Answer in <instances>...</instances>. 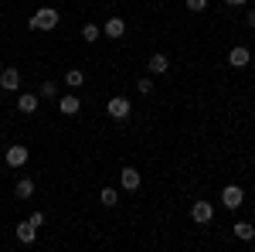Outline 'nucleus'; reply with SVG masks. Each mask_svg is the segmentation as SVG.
Here are the masks:
<instances>
[{
    "label": "nucleus",
    "mask_w": 255,
    "mask_h": 252,
    "mask_svg": "<svg viewBox=\"0 0 255 252\" xmlns=\"http://www.w3.org/2000/svg\"><path fill=\"white\" fill-rule=\"evenodd\" d=\"M99 201H102L106 208H113V205L119 201V191L116 188H102V191H99Z\"/></svg>",
    "instance_id": "16"
},
{
    "label": "nucleus",
    "mask_w": 255,
    "mask_h": 252,
    "mask_svg": "<svg viewBox=\"0 0 255 252\" xmlns=\"http://www.w3.org/2000/svg\"><path fill=\"white\" fill-rule=\"evenodd\" d=\"M102 34H106V38H123V34H126V20L123 17H109L106 27H102Z\"/></svg>",
    "instance_id": "9"
},
{
    "label": "nucleus",
    "mask_w": 255,
    "mask_h": 252,
    "mask_svg": "<svg viewBox=\"0 0 255 252\" xmlns=\"http://www.w3.org/2000/svg\"><path fill=\"white\" fill-rule=\"evenodd\" d=\"M225 3H232V7H242V3H245V0H225Z\"/></svg>",
    "instance_id": "24"
},
{
    "label": "nucleus",
    "mask_w": 255,
    "mask_h": 252,
    "mask_svg": "<svg viewBox=\"0 0 255 252\" xmlns=\"http://www.w3.org/2000/svg\"><path fill=\"white\" fill-rule=\"evenodd\" d=\"M191 218H194L197 225H208V222L215 218V205H211V201H194V205H191Z\"/></svg>",
    "instance_id": "2"
},
{
    "label": "nucleus",
    "mask_w": 255,
    "mask_h": 252,
    "mask_svg": "<svg viewBox=\"0 0 255 252\" xmlns=\"http://www.w3.org/2000/svg\"><path fill=\"white\" fill-rule=\"evenodd\" d=\"M65 82H68L72 89H79L82 82H85V72H79V68H72V72H65Z\"/></svg>",
    "instance_id": "17"
},
{
    "label": "nucleus",
    "mask_w": 255,
    "mask_h": 252,
    "mask_svg": "<svg viewBox=\"0 0 255 252\" xmlns=\"http://www.w3.org/2000/svg\"><path fill=\"white\" fill-rule=\"evenodd\" d=\"M58 109L65 113V116H75V113L82 109V99H79V96H65V99L58 102Z\"/></svg>",
    "instance_id": "10"
},
{
    "label": "nucleus",
    "mask_w": 255,
    "mask_h": 252,
    "mask_svg": "<svg viewBox=\"0 0 255 252\" xmlns=\"http://www.w3.org/2000/svg\"><path fill=\"white\" fill-rule=\"evenodd\" d=\"M27 222H31L34 229H41V225H44V212H31V218H27Z\"/></svg>",
    "instance_id": "20"
},
{
    "label": "nucleus",
    "mask_w": 255,
    "mask_h": 252,
    "mask_svg": "<svg viewBox=\"0 0 255 252\" xmlns=\"http://www.w3.org/2000/svg\"><path fill=\"white\" fill-rule=\"evenodd\" d=\"M38 102H41L38 96H31V92H27V96L17 99V109H20V113H34V109H38Z\"/></svg>",
    "instance_id": "12"
},
{
    "label": "nucleus",
    "mask_w": 255,
    "mask_h": 252,
    "mask_svg": "<svg viewBox=\"0 0 255 252\" xmlns=\"http://www.w3.org/2000/svg\"><path fill=\"white\" fill-rule=\"evenodd\" d=\"M119 184H123L126 191H136L139 184H143V177H139L136 167H123V174H119Z\"/></svg>",
    "instance_id": "7"
},
{
    "label": "nucleus",
    "mask_w": 255,
    "mask_h": 252,
    "mask_svg": "<svg viewBox=\"0 0 255 252\" xmlns=\"http://www.w3.org/2000/svg\"><path fill=\"white\" fill-rule=\"evenodd\" d=\"M17 239L24 242V246H31V242L38 239V229H34L31 222H20V225H17Z\"/></svg>",
    "instance_id": "11"
},
{
    "label": "nucleus",
    "mask_w": 255,
    "mask_h": 252,
    "mask_svg": "<svg viewBox=\"0 0 255 252\" xmlns=\"http://www.w3.org/2000/svg\"><path fill=\"white\" fill-rule=\"evenodd\" d=\"M249 61H252V51H249L245 44H235V48L228 51V65H232V68H245Z\"/></svg>",
    "instance_id": "4"
},
{
    "label": "nucleus",
    "mask_w": 255,
    "mask_h": 252,
    "mask_svg": "<svg viewBox=\"0 0 255 252\" xmlns=\"http://www.w3.org/2000/svg\"><path fill=\"white\" fill-rule=\"evenodd\" d=\"M99 34H102V31H99L96 24H85V27H82V38H85V41H96Z\"/></svg>",
    "instance_id": "18"
},
{
    "label": "nucleus",
    "mask_w": 255,
    "mask_h": 252,
    "mask_svg": "<svg viewBox=\"0 0 255 252\" xmlns=\"http://www.w3.org/2000/svg\"><path fill=\"white\" fill-rule=\"evenodd\" d=\"M106 109H109V116H113V119H126V116H129V109H133V102H129L126 96H113Z\"/></svg>",
    "instance_id": "3"
},
{
    "label": "nucleus",
    "mask_w": 255,
    "mask_h": 252,
    "mask_svg": "<svg viewBox=\"0 0 255 252\" xmlns=\"http://www.w3.org/2000/svg\"><path fill=\"white\" fill-rule=\"evenodd\" d=\"M221 201H225V208H238V205L245 201V191H242L238 184H228V188L221 191Z\"/></svg>",
    "instance_id": "5"
},
{
    "label": "nucleus",
    "mask_w": 255,
    "mask_h": 252,
    "mask_svg": "<svg viewBox=\"0 0 255 252\" xmlns=\"http://www.w3.org/2000/svg\"><path fill=\"white\" fill-rule=\"evenodd\" d=\"M14 194H17V198H31V194H34V181L20 177L17 184H14Z\"/></svg>",
    "instance_id": "14"
},
{
    "label": "nucleus",
    "mask_w": 255,
    "mask_h": 252,
    "mask_svg": "<svg viewBox=\"0 0 255 252\" xmlns=\"http://www.w3.org/2000/svg\"><path fill=\"white\" fill-rule=\"evenodd\" d=\"M139 92H143V96L153 92V78H139Z\"/></svg>",
    "instance_id": "21"
},
{
    "label": "nucleus",
    "mask_w": 255,
    "mask_h": 252,
    "mask_svg": "<svg viewBox=\"0 0 255 252\" xmlns=\"http://www.w3.org/2000/svg\"><path fill=\"white\" fill-rule=\"evenodd\" d=\"M167 68H170V61H167V55H153V58H150V72H153V75H163Z\"/></svg>",
    "instance_id": "13"
},
{
    "label": "nucleus",
    "mask_w": 255,
    "mask_h": 252,
    "mask_svg": "<svg viewBox=\"0 0 255 252\" xmlns=\"http://www.w3.org/2000/svg\"><path fill=\"white\" fill-rule=\"evenodd\" d=\"M0 89H7V92H17L20 89V72L17 68H3V72H0Z\"/></svg>",
    "instance_id": "6"
},
{
    "label": "nucleus",
    "mask_w": 255,
    "mask_h": 252,
    "mask_svg": "<svg viewBox=\"0 0 255 252\" xmlns=\"http://www.w3.org/2000/svg\"><path fill=\"white\" fill-rule=\"evenodd\" d=\"M58 10H55V7H41L38 14H34V17L27 20V27H34V31H55V27H58Z\"/></svg>",
    "instance_id": "1"
},
{
    "label": "nucleus",
    "mask_w": 255,
    "mask_h": 252,
    "mask_svg": "<svg viewBox=\"0 0 255 252\" xmlns=\"http://www.w3.org/2000/svg\"><path fill=\"white\" fill-rule=\"evenodd\" d=\"M252 252H255V249H252Z\"/></svg>",
    "instance_id": "25"
},
{
    "label": "nucleus",
    "mask_w": 255,
    "mask_h": 252,
    "mask_svg": "<svg viewBox=\"0 0 255 252\" xmlns=\"http://www.w3.org/2000/svg\"><path fill=\"white\" fill-rule=\"evenodd\" d=\"M249 27H255V10H249Z\"/></svg>",
    "instance_id": "23"
},
{
    "label": "nucleus",
    "mask_w": 255,
    "mask_h": 252,
    "mask_svg": "<svg viewBox=\"0 0 255 252\" xmlns=\"http://www.w3.org/2000/svg\"><path fill=\"white\" fill-rule=\"evenodd\" d=\"M41 96H55V82H41Z\"/></svg>",
    "instance_id": "22"
},
{
    "label": "nucleus",
    "mask_w": 255,
    "mask_h": 252,
    "mask_svg": "<svg viewBox=\"0 0 255 252\" xmlns=\"http://www.w3.org/2000/svg\"><path fill=\"white\" fill-rule=\"evenodd\" d=\"M235 235L242 239V242H252V239H255V229L249 225V222H235Z\"/></svg>",
    "instance_id": "15"
},
{
    "label": "nucleus",
    "mask_w": 255,
    "mask_h": 252,
    "mask_svg": "<svg viewBox=\"0 0 255 252\" xmlns=\"http://www.w3.org/2000/svg\"><path fill=\"white\" fill-rule=\"evenodd\" d=\"M7 164H10V167H24V164H27V147H24V143H14V147L7 150Z\"/></svg>",
    "instance_id": "8"
},
{
    "label": "nucleus",
    "mask_w": 255,
    "mask_h": 252,
    "mask_svg": "<svg viewBox=\"0 0 255 252\" xmlns=\"http://www.w3.org/2000/svg\"><path fill=\"white\" fill-rule=\"evenodd\" d=\"M187 10H194V14L208 10V0H187Z\"/></svg>",
    "instance_id": "19"
}]
</instances>
